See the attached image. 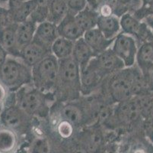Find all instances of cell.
<instances>
[{
    "label": "cell",
    "instance_id": "1",
    "mask_svg": "<svg viewBox=\"0 0 153 153\" xmlns=\"http://www.w3.org/2000/svg\"><path fill=\"white\" fill-rule=\"evenodd\" d=\"M55 93L61 99L72 101L81 95L80 67L72 57L59 61L58 81Z\"/></svg>",
    "mask_w": 153,
    "mask_h": 153
},
{
    "label": "cell",
    "instance_id": "2",
    "mask_svg": "<svg viewBox=\"0 0 153 153\" xmlns=\"http://www.w3.org/2000/svg\"><path fill=\"white\" fill-rule=\"evenodd\" d=\"M0 82L10 93L32 84L31 68L19 57L9 56L0 68Z\"/></svg>",
    "mask_w": 153,
    "mask_h": 153
},
{
    "label": "cell",
    "instance_id": "3",
    "mask_svg": "<svg viewBox=\"0 0 153 153\" xmlns=\"http://www.w3.org/2000/svg\"><path fill=\"white\" fill-rule=\"evenodd\" d=\"M47 95L34 87L27 85L15 92L16 104L30 117L45 118L50 113Z\"/></svg>",
    "mask_w": 153,
    "mask_h": 153
},
{
    "label": "cell",
    "instance_id": "4",
    "mask_svg": "<svg viewBox=\"0 0 153 153\" xmlns=\"http://www.w3.org/2000/svg\"><path fill=\"white\" fill-rule=\"evenodd\" d=\"M32 85L46 94L55 92L58 81L59 61L52 54L31 68Z\"/></svg>",
    "mask_w": 153,
    "mask_h": 153
},
{
    "label": "cell",
    "instance_id": "5",
    "mask_svg": "<svg viewBox=\"0 0 153 153\" xmlns=\"http://www.w3.org/2000/svg\"><path fill=\"white\" fill-rule=\"evenodd\" d=\"M105 87L111 101L118 103L133 98V67L108 76L104 79Z\"/></svg>",
    "mask_w": 153,
    "mask_h": 153
},
{
    "label": "cell",
    "instance_id": "6",
    "mask_svg": "<svg viewBox=\"0 0 153 153\" xmlns=\"http://www.w3.org/2000/svg\"><path fill=\"white\" fill-rule=\"evenodd\" d=\"M31 118L16 104L15 93L9 92L5 107L0 113V124L11 129L19 136L28 130Z\"/></svg>",
    "mask_w": 153,
    "mask_h": 153
},
{
    "label": "cell",
    "instance_id": "7",
    "mask_svg": "<svg viewBox=\"0 0 153 153\" xmlns=\"http://www.w3.org/2000/svg\"><path fill=\"white\" fill-rule=\"evenodd\" d=\"M111 46L113 51L123 61L125 67H131L136 64L139 46L133 36L121 32L115 38Z\"/></svg>",
    "mask_w": 153,
    "mask_h": 153
},
{
    "label": "cell",
    "instance_id": "8",
    "mask_svg": "<svg viewBox=\"0 0 153 153\" xmlns=\"http://www.w3.org/2000/svg\"><path fill=\"white\" fill-rule=\"evenodd\" d=\"M113 113L115 121L121 125H131L143 119L136 96L117 103Z\"/></svg>",
    "mask_w": 153,
    "mask_h": 153
},
{
    "label": "cell",
    "instance_id": "9",
    "mask_svg": "<svg viewBox=\"0 0 153 153\" xmlns=\"http://www.w3.org/2000/svg\"><path fill=\"white\" fill-rule=\"evenodd\" d=\"M105 76L96 65L94 59L85 67L80 69V82H81V95H90L98 89Z\"/></svg>",
    "mask_w": 153,
    "mask_h": 153
},
{
    "label": "cell",
    "instance_id": "10",
    "mask_svg": "<svg viewBox=\"0 0 153 153\" xmlns=\"http://www.w3.org/2000/svg\"><path fill=\"white\" fill-rule=\"evenodd\" d=\"M51 54V50L50 49L33 40L30 44L21 48L19 57L26 65L32 68Z\"/></svg>",
    "mask_w": 153,
    "mask_h": 153
},
{
    "label": "cell",
    "instance_id": "11",
    "mask_svg": "<svg viewBox=\"0 0 153 153\" xmlns=\"http://www.w3.org/2000/svg\"><path fill=\"white\" fill-rule=\"evenodd\" d=\"M94 61L105 77L125 68L123 61L115 54L111 47L94 57Z\"/></svg>",
    "mask_w": 153,
    "mask_h": 153
},
{
    "label": "cell",
    "instance_id": "12",
    "mask_svg": "<svg viewBox=\"0 0 153 153\" xmlns=\"http://www.w3.org/2000/svg\"><path fill=\"white\" fill-rule=\"evenodd\" d=\"M60 113L62 120L70 123L74 127L82 126L88 120L87 110L74 100L68 101L64 103Z\"/></svg>",
    "mask_w": 153,
    "mask_h": 153
},
{
    "label": "cell",
    "instance_id": "13",
    "mask_svg": "<svg viewBox=\"0 0 153 153\" xmlns=\"http://www.w3.org/2000/svg\"><path fill=\"white\" fill-rule=\"evenodd\" d=\"M18 24L12 23L0 30V45L7 51L9 56L19 57L20 47L17 38Z\"/></svg>",
    "mask_w": 153,
    "mask_h": 153
},
{
    "label": "cell",
    "instance_id": "14",
    "mask_svg": "<svg viewBox=\"0 0 153 153\" xmlns=\"http://www.w3.org/2000/svg\"><path fill=\"white\" fill-rule=\"evenodd\" d=\"M57 31L59 37L76 41L83 37L84 31L76 22L74 14L69 12L65 19L57 25Z\"/></svg>",
    "mask_w": 153,
    "mask_h": 153
},
{
    "label": "cell",
    "instance_id": "15",
    "mask_svg": "<svg viewBox=\"0 0 153 153\" xmlns=\"http://www.w3.org/2000/svg\"><path fill=\"white\" fill-rule=\"evenodd\" d=\"M83 38L96 56L110 48L114 40L106 38L97 27L85 32Z\"/></svg>",
    "mask_w": 153,
    "mask_h": 153
},
{
    "label": "cell",
    "instance_id": "16",
    "mask_svg": "<svg viewBox=\"0 0 153 153\" xmlns=\"http://www.w3.org/2000/svg\"><path fill=\"white\" fill-rule=\"evenodd\" d=\"M58 37L57 25L46 21L37 25L34 40L51 50V46Z\"/></svg>",
    "mask_w": 153,
    "mask_h": 153
},
{
    "label": "cell",
    "instance_id": "17",
    "mask_svg": "<svg viewBox=\"0 0 153 153\" xmlns=\"http://www.w3.org/2000/svg\"><path fill=\"white\" fill-rule=\"evenodd\" d=\"M97 28L106 38L114 40L121 32L120 18L115 15L103 16L99 15L97 22Z\"/></svg>",
    "mask_w": 153,
    "mask_h": 153
},
{
    "label": "cell",
    "instance_id": "18",
    "mask_svg": "<svg viewBox=\"0 0 153 153\" xmlns=\"http://www.w3.org/2000/svg\"><path fill=\"white\" fill-rule=\"evenodd\" d=\"M95 56L83 37L74 41L72 57L79 64L80 69L85 67Z\"/></svg>",
    "mask_w": 153,
    "mask_h": 153
},
{
    "label": "cell",
    "instance_id": "19",
    "mask_svg": "<svg viewBox=\"0 0 153 153\" xmlns=\"http://www.w3.org/2000/svg\"><path fill=\"white\" fill-rule=\"evenodd\" d=\"M19 135L11 129L0 124V153H11L19 145Z\"/></svg>",
    "mask_w": 153,
    "mask_h": 153
},
{
    "label": "cell",
    "instance_id": "20",
    "mask_svg": "<svg viewBox=\"0 0 153 153\" xmlns=\"http://www.w3.org/2000/svg\"><path fill=\"white\" fill-rule=\"evenodd\" d=\"M37 24L28 19L25 22L18 24L17 38L20 48L33 41L37 30Z\"/></svg>",
    "mask_w": 153,
    "mask_h": 153
},
{
    "label": "cell",
    "instance_id": "21",
    "mask_svg": "<svg viewBox=\"0 0 153 153\" xmlns=\"http://www.w3.org/2000/svg\"><path fill=\"white\" fill-rule=\"evenodd\" d=\"M98 14V11L88 5L84 10L75 15L76 22L84 32L97 27Z\"/></svg>",
    "mask_w": 153,
    "mask_h": 153
},
{
    "label": "cell",
    "instance_id": "22",
    "mask_svg": "<svg viewBox=\"0 0 153 153\" xmlns=\"http://www.w3.org/2000/svg\"><path fill=\"white\" fill-rule=\"evenodd\" d=\"M74 41L62 37H58L51 46V54L58 59L64 60L72 57Z\"/></svg>",
    "mask_w": 153,
    "mask_h": 153
},
{
    "label": "cell",
    "instance_id": "23",
    "mask_svg": "<svg viewBox=\"0 0 153 153\" xmlns=\"http://www.w3.org/2000/svg\"><path fill=\"white\" fill-rule=\"evenodd\" d=\"M37 6V0H27L10 11L12 22L19 24L30 19V15Z\"/></svg>",
    "mask_w": 153,
    "mask_h": 153
},
{
    "label": "cell",
    "instance_id": "24",
    "mask_svg": "<svg viewBox=\"0 0 153 153\" xmlns=\"http://www.w3.org/2000/svg\"><path fill=\"white\" fill-rule=\"evenodd\" d=\"M69 13L66 2L62 0H54L50 7L47 21L58 25Z\"/></svg>",
    "mask_w": 153,
    "mask_h": 153
},
{
    "label": "cell",
    "instance_id": "25",
    "mask_svg": "<svg viewBox=\"0 0 153 153\" xmlns=\"http://www.w3.org/2000/svg\"><path fill=\"white\" fill-rule=\"evenodd\" d=\"M153 63V41H146L140 44L136 54V64L139 68Z\"/></svg>",
    "mask_w": 153,
    "mask_h": 153
},
{
    "label": "cell",
    "instance_id": "26",
    "mask_svg": "<svg viewBox=\"0 0 153 153\" xmlns=\"http://www.w3.org/2000/svg\"><path fill=\"white\" fill-rule=\"evenodd\" d=\"M103 136L101 132L97 130H91L85 132L82 139L79 141L85 144L91 153H94L100 148Z\"/></svg>",
    "mask_w": 153,
    "mask_h": 153
},
{
    "label": "cell",
    "instance_id": "27",
    "mask_svg": "<svg viewBox=\"0 0 153 153\" xmlns=\"http://www.w3.org/2000/svg\"><path fill=\"white\" fill-rule=\"evenodd\" d=\"M30 153H53L52 146L47 138H37L27 148Z\"/></svg>",
    "mask_w": 153,
    "mask_h": 153
},
{
    "label": "cell",
    "instance_id": "28",
    "mask_svg": "<svg viewBox=\"0 0 153 153\" xmlns=\"http://www.w3.org/2000/svg\"><path fill=\"white\" fill-rule=\"evenodd\" d=\"M49 11L50 8L38 5L37 4V6L30 15V19L32 21H34L36 24L39 25V24L47 21L48 15H49Z\"/></svg>",
    "mask_w": 153,
    "mask_h": 153
},
{
    "label": "cell",
    "instance_id": "29",
    "mask_svg": "<svg viewBox=\"0 0 153 153\" xmlns=\"http://www.w3.org/2000/svg\"><path fill=\"white\" fill-rule=\"evenodd\" d=\"M140 69L142 71L149 92L153 93V63Z\"/></svg>",
    "mask_w": 153,
    "mask_h": 153
},
{
    "label": "cell",
    "instance_id": "30",
    "mask_svg": "<svg viewBox=\"0 0 153 153\" xmlns=\"http://www.w3.org/2000/svg\"><path fill=\"white\" fill-rule=\"evenodd\" d=\"M74 128V126L70 123L62 119V120L57 125V132L62 138L68 139L72 136Z\"/></svg>",
    "mask_w": 153,
    "mask_h": 153
},
{
    "label": "cell",
    "instance_id": "31",
    "mask_svg": "<svg viewBox=\"0 0 153 153\" xmlns=\"http://www.w3.org/2000/svg\"><path fill=\"white\" fill-rule=\"evenodd\" d=\"M69 12L72 14L76 15L81 11L84 10L88 6V0H67Z\"/></svg>",
    "mask_w": 153,
    "mask_h": 153
},
{
    "label": "cell",
    "instance_id": "32",
    "mask_svg": "<svg viewBox=\"0 0 153 153\" xmlns=\"http://www.w3.org/2000/svg\"><path fill=\"white\" fill-rule=\"evenodd\" d=\"M12 22L11 12L8 7L0 6V30L9 26Z\"/></svg>",
    "mask_w": 153,
    "mask_h": 153
},
{
    "label": "cell",
    "instance_id": "33",
    "mask_svg": "<svg viewBox=\"0 0 153 153\" xmlns=\"http://www.w3.org/2000/svg\"><path fill=\"white\" fill-rule=\"evenodd\" d=\"M103 3L106 4V5H109L113 10H114V13L115 15L119 17L120 9L123 7V3H122V0H99L98 1V4Z\"/></svg>",
    "mask_w": 153,
    "mask_h": 153
},
{
    "label": "cell",
    "instance_id": "34",
    "mask_svg": "<svg viewBox=\"0 0 153 153\" xmlns=\"http://www.w3.org/2000/svg\"><path fill=\"white\" fill-rule=\"evenodd\" d=\"M67 151L68 153H91L88 148L80 141L75 142L72 144Z\"/></svg>",
    "mask_w": 153,
    "mask_h": 153
},
{
    "label": "cell",
    "instance_id": "35",
    "mask_svg": "<svg viewBox=\"0 0 153 153\" xmlns=\"http://www.w3.org/2000/svg\"><path fill=\"white\" fill-rule=\"evenodd\" d=\"M129 153H153V147L151 144L140 142L136 144Z\"/></svg>",
    "mask_w": 153,
    "mask_h": 153
},
{
    "label": "cell",
    "instance_id": "36",
    "mask_svg": "<svg viewBox=\"0 0 153 153\" xmlns=\"http://www.w3.org/2000/svg\"><path fill=\"white\" fill-rule=\"evenodd\" d=\"M149 14H153V0H152L147 6L144 8H140L138 10L136 11L134 15L136 18L139 17V19L142 21L143 18Z\"/></svg>",
    "mask_w": 153,
    "mask_h": 153
},
{
    "label": "cell",
    "instance_id": "37",
    "mask_svg": "<svg viewBox=\"0 0 153 153\" xmlns=\"http://www.w3.org/2000/svg\"><path fill=\"white\" fill-rule=\"evenodd\" d=\"M9 92L8 91V90L3 86L2 83L0 82V113L5 107L7 98L9 96Z\"/></svg>",
    "mask_w": 153,
    "mask_h": 153
},
{
    "label": "cell",
    "instance_id": "38",
    "mask_svg": "<svg viewBox=\"0 0 153 153\" xmlns=\"http://www.w3.org/2000/svg\"><path fill=\"white\" fill-rule=\"evenodd\" d=\"M142 21L144 22L149 27V29L153 32V14H149V15H146Z\"/></svg>",
    "mask_w": 153,
    "mask_h": 153
},
{
    "label": "cell",
    "instance_id": "39",
    "mask_svg": "<svg viewBox=\"0 0 153 153\" xmlns=\"http://www.w3.org/2000/svg\"><path fill=\"white\" fill-rule=\"evenodd\" d=\"M9 57V54L7 53L6 50L0 45V68L4 64V63L5 62L6 59Z\"/></svg>",
    "mask_w": 153,
    "mask_h": 153
},
{
    "label": "cell",
    "instance_id": "40",
    "mask_svg": "<svg viewBox=\"0 0 153 153\" xmlns=\"http://www.w3.org/2000/svg\"><path fill=\"white\" fill-rule=\"evenodd\" d=\"M26 1H27V0H9L8 8H9V9L12 10V9H14Z\"/></svg>",
    "mask_w": 153,
    "mask_h": 153
},
{
    "label": "cell",
    "instance_id": "41",
    "mask_svg": "<svg viewBox=\"0 0 153 153\" xmlns=\"http://www.w3.org/2000/svg\"><path fill=\"white\" fill-rule=\"evenodd\" d=\"M53 1L54 0H37V4L38 5L50 8Z\"/></svg>",
    "mask_w": 153,
    "mask_h": 153
},
{
    "label": "cell",
    "instance_id": "42",
    "mask_svg": "<svg viewBox=\"0 0 153 153\" xmlns=\"http://www.w3.org/2000/svg\"><path fill=\"white\" fill-rule=\"evenodd\" d=\"M11 153H30V152H29L27 148H17V149L15 150V151H12V152Z\"/></svg>",
    "mask_w": 153,
    "mask_h": 153
},
{
    "label": "cell",
    "instance_id": "43",
    "mask_svg": "<svg viewBox=\"0 0 153 153\" xmlns=\"http://www.w3.org/2000/svg\"><path fill=\"white\" fill-rule=\"evenodd\" d=\"M9 0H0V6L8 7Z\"/></svg>",
    "mask_w": 153,
    "mask_h": 153
},
{
    "label": "cell",
    "instance_id": "44",
    "mask_svg": "<svg viewBox=\"0 0 153 153\" xmlns=\"http://www.w3.org/2000/svg\"><path fill=\"white\" fill-rule=\"evenodd\" d=\"M58 153H68V151H61V152H58Z\"/></svg>",
    "mask_w": 153,
    "mask_h": 153
},
{
    "label": "cell",
    "instance_id": "45",
    "mask_svg": "<svg viewBox=\"0 0 153 153\" xmlns=\"http://www.w3.org/2000/svg\"><path fill=\"white\" fill-rule=\"evenodd\" d=\"M62 1H65V2H66V1H67V0H62Z\"/></svg>",
    "mask_w": 153,
    "mask_h": 153
},
{
    "label": "cell",
    "instance_id": "46",
    "mask_svg": "<svg viewBox=\"0 0 153 153\" xmlns=\"http://www.w3.org/2000/svg\"><path fill=\"white\" fill-rule=\"evenodd\" d=\"M0 123H1V121H0Z\"/></svg>",
    "mask_w": 153,
    "mask_h": 153
},
{
    "label": "cell",
    "instance_id": "47",
    "mask_svg": "<svg viewBox=\"0 0 153 153\" xmlns=\"http://www.w3.org/2000/svg\"><path fill=\"white\" fill-rule=\"evenodd\" d=\"M152 33H153V32H152Z\"/></svg>",
    "mask_w": 153,
    "mask_h": 153
}]
</instances>
